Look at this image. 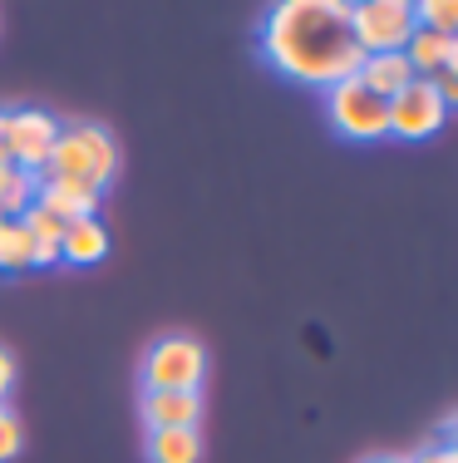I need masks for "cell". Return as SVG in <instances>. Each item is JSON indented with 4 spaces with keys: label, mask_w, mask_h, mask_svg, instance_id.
I'll list each match as a JSON object with an SVG mask.
<instances>
[{
    "label": "cell",
    "mask_w": 458,
    "mask_h": 463,
    "mask_svg": "<svg viewBox=\"0 0 458 463\" xmlns=\"http://www.w3.org/2000/svg\"><path fill=\"white\" fill-rule=\"evenodd\" d=\"M261 60L286 80L311 90L351 80L360 70V50L351 40V5L345 0H276L261 15Z\"/></svg>",
    "instance_id": "6da1fadb"
},
{
    "label": "cell",
    "mask_w": 458,
    "mask_h": 463,
    "mask_svg": "<svg viewBox=\"0 0 458 463\" xmlns=\"http://www.w3.org/2000/svg\"><path fill=\"white\" fill-rule=\"evenodd\" d=\"M355 80H360V84H369V90H375L379 99H395L409 80H419V74L409 70L405 50H389V54H360Z\"/></svg>",
    "instance_id": "7c38bea8"
},
{
    "label": "cell",
    "mask_w": 458,
    "mask_h": 463,
    "mask_svg": "<svg viewBox=\"0 0 458 463\" xmlns=\"http://www.w3.org/2000/svg\"><path fill=\"white\" fill-rule=\"evenodd\" d=\"M444 124H449V104H444V94L429 80H409L389 99V134L395 138L419 143V138H434Z\"/></svg>",
    "instance_id": "52a82bcc"
},
{
    "label": "cell",
    "mask_w": 458,
    "mask_h": 463,
    "mask_svg": "<svg viewBox=\"0 0 458 463\" xmlns=\"http://www.w3.org/2000/svg\"><path fill=\"white\" fill-rule=\"evenodd\" d=\"M108 257V227L99 217H74L64 222V237H60V261L70 267H94V261Z\"/></svg>",
    "instance_id": "8fae6325"
},
{
    "label": "cell",
    "mask_w": 458,
    "mask_h": 463,
    "mask_svg": "<svg viewBox=\"0 0 458 463\" xmlns=\"http://www.w3.org/2000/svg\"><path fill=\"white\" fill-rule=\"evenodd\" d=\"M64 118L50 114L40 104H10L5 109V158L25 173H45L50 153H54V138H60Z\"/></svg>",
    "instance_id": "5b68a950"
},
{
    "label": "cell",
    "mask_w": 458,
    "mask_h": 463,
    "mask_svg": "<svg viewBox=\"0 0 458 463\" xmlns=\"http://www.w3.org/2000/svg\"><path fill=\"white\" fill-rule=\"evenodd\" d=\"M35 267V237L20 217H0V271H30Z\"/></svg>",
    "instance_id": "5bb4252c"
},
{
    "label": "cell",
    "mask_w": 458,
    "mask_h": 463,
    "mask_svg": "<svg viewBox=\"0 0 458 463\" xmlns=\"http://www.w3.org/2000/svg\"><path fill=\"white\" fill-rule=\"evenodd\" d=\"M414 25L453 35V25H458V5H453V0H419V5H414Z\"/></svg>",
    "instance_id": "2e32d148"
},
{
    "label": "cell",
    "mask_w": 458,
    "mask_h": 463,
    "mask_svg": "<svg viewBox=\"0 0 458 463\" xmlns=\"http://www.w3.org/2000/svg\"><path fill=\"white\" fill-rule=\"evenodd\" d=\"M118 173V138L114 128L94 124V118H74V124L60 128L54 138V153L45 163L40 178H70V183H89V187H104L114 183Z\"/></svg>",
    "instance_id": "7a4b0ae2"
},
{
    "label": "cell",
    "mask_w": 458,
    "mask_h": 463,
    "mask_svg": "<svg viewBox=\"0 0 458 463\" xmlns=\"http://www.w3.org/2000/svg\"><path fill=\"white\" fill-rule=\"evenodd\" d=\"M409 463H458V449H453V439H434L419 454H409Z\"/></svg>",
    "instance_id": "ac0fdd59"
},
{
    "label": "cell",
    "mask_w": 458,
    "mask_h": 463,
    "mask_svg": "<svg viewBox=\"0 0 458 463\" xmlns=\"http://www.w3.org/2000/svg\"><path fill=\"white\" fill-rule=\"evenodd\" d=\"M325 114H331V128L351 143H375L389 138V99H379L369 84H360L355 74L325 90Z\"/></svg>",
    "instance_id": "277c9868"
},
{
    "label": "cell",
    "mask_w": 458,
    "mask_h": 463,
    "mask_svg": "<svg viewBox=\"0 0 458 463\" xmlns=\"http://www.w3.org/2000/svg\"><path fill=\"white\" fill-rule=\"evenodd\" d=\"M414 35V0H360L351 5V40L360 54L405 50Z\"/></svg>",
    "instance_id": "8992f818"
},
{
    "label": "cell",
    "mask_w": 458,
    "mask_h": 463,
    "mask_svg": "<svg viewBox=\"0 0 458 463\" xmlns=\"http://www.w3.org/2000/svg\"><path fill=\"white\" fill-rule=\"evenodd\" d=\"M138 414L148 429H198L202 419V390H144Z\"/></svg>",
    "instance_id": "ba28073f"
},
{
    "label": "cell",
    "mask_w": 458,
    "mask_h": 463,
    "mask_svg": "<svg viewBox=\"0 0 458 463\" xmlns=\"http://www.w3.org/2000/svg\"><path fill=\"white\" fill-rule=\"evenodd\" d=\"M405 60L419 80H434V74L458 70V35H444V30H424L414 25V35L405 40Z\"/></svg>",
    "instance_id": "9c48e42d"
},
{
    "label": "cell",
    "mask_w": 458,
    "mask_h": 463,
    "mask_svg": "<svg viewBox=\"0 0 458 463\" xmlns=\"http://www.w3.org/2000/svg\"><path fill=\"white\" fill-rule=\"evenodd\" d=\"M15 374H20V370H15V355L0 345V404H5V394L15 390Z\"/></svg>",
    "instance_id": "d6986e66"
},
{
    "label": "cell",
    "mask_w": 458,
    "mask_h": 463,
    "mask_svg": "<svg viewBox=\"0 0 458 463\" xmlns=\"http://www.w3.org/2000/svg\"><path fill=\"white\" fill-rule=\"evenodd\" d=\"M35 173L15 168V163H0V217H20L35 203Z\"/></svg>",
    "instance_id": "9a60e30c"
},
{
    "label": "cell",
    "mask_w": 458,
    "mask_h": 463,
    "mask_svg": "<svg viewBox=\"0 0 458 463\" xmlns=\"http://www.w3.org/2000/svg\"><path fill=\"white\" fill-rule=\"evenodd\" d=\"M148 463H202V429H148Z\"/></svg>",
    "instance_id": "4fadbf2b"
},
{
    "label": "cell",
    "mask_w": 458,
    "mask_h": 463,
    "mask_svg": "<svg viewBox=\"0 0 458 463\" xmlns=\"http://www.w3.org/2000/svg\"><path fill=\"white\" fill-rule=\"evenodd\" d=\"M35 203L50 207V213L64 217V222H74V217H99L104 193L89 187V183H70V178H40L35 183Z\"/></svg>",
    "instance_id": "30bf717a"
},
{
    "label": "cell",
    "mask_w": 458,
    "mask_h": 463,
    "mask_svg": "<svg viewBox=\"0 0 458 463\" xmlns=\"http://www.w3.org/2000/svg\"><path fill=\"white\" fill-rule=\"evenodd\" d=\"M355 463H409V454H395V449H369V454H360Z\"/></svg>",
    "instance_id": "ffe728a7"
},
{
    "label": "cell",
    "mask_w": 458,
    "mask_h": 463,
    "mask_svg": "<svg viewBox=\"0 0 458 463\" xmlns=\"http://www.w3.org/2000/svg\"><path fill=\"white\" fill-rule=\"evenodd\" d=\"M20 449H25V424H20V414L5 400L0 404V463H15Z\"/></svg>",
    "instance_id": "e0dca14e"
},
{
    "label": "cell",
    "mask_w": 458,
    "mask_h": 463,
    "mask_svg": "<svg viewBox=\"0 0 458 463\" xmlns=\"http://www.w3.org/2000/svg\"><path fill=\"white\" fill-rule=\"evenodd\" d=\"M202 380H207V350L188 330H163L144 350V365H138L144 390H202Z\"/></svg>",
    "instance_id": "3957f363"
}]
</instances>
